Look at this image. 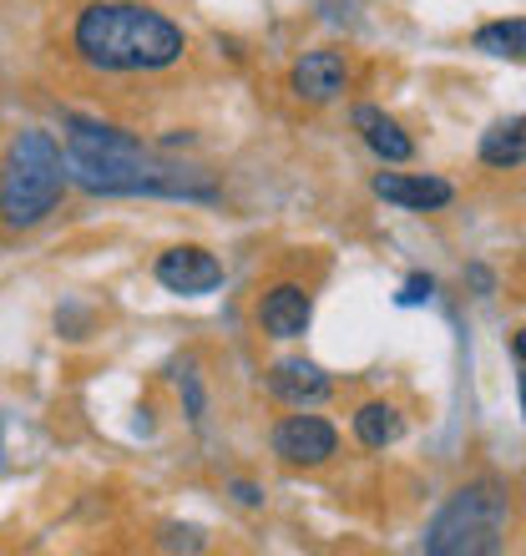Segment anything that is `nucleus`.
Instances as JSON below:
<instances>
[{"label":"nucleus","instance_id":"obj_10","mask_svg":"<svg viewBox=\"0 0 526 556\" xmlns=\"http://www.w3.org/2000/svg\"><path fill=\"white\" fill-rule=\"evenodd\" d=\"M370 188H375V198L405 207V213H436V207L455 203L451 182L446 177H425V173H380Z\"/></svg>","mask_w":526,"mask_h":556},{"label":"nucleus","instance_id":"obj_5","mask_svg":"<svg viewBox=\"0 0 526 556\" xmlns=\"http://www.w3.org/2000/svg\"><path fill=\"white\" fill-rule=\"evenodd\" d=\"M268 445H274V455L284 460V466H324V460H335L339 455V430L324 415H284V420L274 425V435H268Z\"/></svg>","mask_w":526,"mask_h":556},{"label":"nucleus","instance_id":"obj_2","mask_svg":"<svg viewBox=\"0 0 526 556\" xmlns=\"http://www.w3.org/2000/svg\"><path fill=\"white\" fill-rule=\"evenodd\" d=\"M72 51L87 72L102 76H152L183 61L188 36L173 15L142 0H91L72 21Z\"/></svg>","mask_w":526,"mask_h":556},{"label":"nucleus","instance_id":"obj_4","mask_svg":"<svg viewBox=\"0 0 526 556\" xmlns=\"http://www.w3.org/2000/svg\"><path fill=\"white\" fill-rule=\"evenodd\" d=\"M512 527V496L491 481L461 485L446 506L436 511L425 531V552L430 556H491L506 542Z\"/></svg>","mask_w":526,"mask_h":556},{"label":"nucleus","instance_id":"obj_11","mask_svg":"<svg viewBox=\"0 0 526 556\" xmlns=\"http://www.w3.org/2000/svg\"><path fill=\"white\" fill-rule=\"evenodd\" d=\"M354 132L365 137V147L380 162H410L415 157V137H410L390 112H380V106H370V102L354 106Z\"/></svg>","mask_w":526,"mask_h":556},{"label":"nucleus","instance_id":"obj_1","mask_svg":"<svg viewBox=\"0 0 526 556\" xmlns=\"http://www.w3.org/2000/svg\"><path fill=\"white\" fill-rule=\"evenodd\" d=\"M66 182L102 198H192V203H213L218 188L192 167L158 162L142 142L122 127L91 117H66Z\"/></svg>","mask_w":526,"mask_h":556},{"label":"nucleus","instance_id":"obj_6","mask_svg":"<svg viewBox=\"0 0 526 556\" xmlns=\"http://www.w3.org/2000/svg\"><path fill=\"white\" fill-rule=\"evenodd\" d=\"M152 278H158L167 293H183V299H203L223 283V264L198 243H177V249L158 253L152 264Z\"/></svg>","mask_w":526,"mask_h":556},{"label":"nucleus","instance_id":"obj_12","mask_svg":"<svg viewBox=\"0 0 526 556\" xmlns=\"http://www.w3.org/2000/svg\"><path fill=\"white\" fill-rule=\"evenodd\" d=\"M405 435V415L385 405V400H365L360 410H354V440L365 445V451H385L394 440Z\"/></svg>","mask_w":526,"mask_h":556},{"label":"nucleus","instance_id":"obj_9","mask_svg":"<svg viewBox=\"0 0 526 556\" xmlns=\"http://www.w3.org/2000/svg\"><path fill=\"white\" fill-rule=\"evenodd\" d=\"M314 324V299L304 283H274L259 293V329L268 339H304Z\"/></svg>","mask_w":526,"mask_h":556},{"label":"nucleus","instance_id":"obj_16","mask_svg":"<svg viewBox=\"0 0 526 556\" xmlns=\"http://www.w3.org/2000/svg\"><path fill=\"white\" fill-rule=\"evenodd\" d=\"M162 546H188V552H203V531H198V527L167 531V536H162Z\"/></svg>","mask_w":526,"mask_h":556},{"label":"nucleus","instance_id":"obj_7","mask_svg":"<svg viewBox=\"0 0 526 556\" xmlns=\"http://www.w3.org/2000/svg\"><path fill=\"white\" fill-rule=\"evenodd\" d=\"M345 87H350V61L339 56V51H329V46L304 51V56L289 66V91L309 106L335 102V97H345Z\"/></svg>","mask_w":526,"mask_h":556},{"label":"nucleus","instance_id":"obj_3","mask_svg":"<svg viewBox=\"0 0 526 556\" xmlns=\"http://www.w3.org/2000/svg\"><path fill=\"white\" fill-rule=\"evenodd\" d=\"M66 198V162L51 132H21L0 167V223L26 233L46 223Z\"/></svg>","mask_w":526,"mask_h":556},{"label":"nucleus","instance_id":"obj_13","mask_svg":"<svg viewBox=\"0 0 526 556\" xmlns=\"http://www.w3.org/2000/svg\"><path fill=\"white\" fill-rule=\"evenodd\" d=\"M481 162L486 167H501V173H516L526 162V122H497L491 132H481Z\"/></svg>","mask_w":526,"mask_h":556},{"label":"nucleus","instance_id":"obj_17","mask_svg":"<svg viewBox=\"0 0 526 556\" xmlns=\"http://www.w3.org/2000/svg\"><path fill=\"white\" fill-rule=\"evenodd\" d=\"M228 491H234V501H238V506H249V511H253V506H263V491L253 481H228Z\"/></svg>","mask_w":526,"mask_h":556},{"label":"nucleus","instance_id":"obj_15","mask_svg":"<svg viewBox=\"0 0 526 556\" xmlns=\"http://www.w3.org/2000/svg\"><path fill=\"white\" fill-rule=\"evenodd\" d=\"M430 293H436V278H430V274H410L405 283H400V293H394V304H400V308L430 304Z\"/></svg>","mask_w":526,"mask_h":556},{"label":"nucleus","instance_id":"obj_8","mask_svg":"<svg viewBox=\"0 0 526 556\" xmlns=\"http://www.w3.org/2000/svg\"><path fill=\"white\" fill-rule=\"evenodd\" d=\"M263 390H268L278 405H289V410H309V405H324V400L335 395V380H329L314 359H278V365L263 375Z\"/></svg>","mask_w":526,"mask_h":556},{"label":"nucleus","instance_id":"obj_14","mask_svg":"<svg viewBox=\"0 0 526 556\" xmlns=\"http://www.w3.org/2000/svg\"><path fill=\"white\" fill-rule=\"evenodd\" d=\"M476 51L486 56H501V61H522L526 56V21L522 15H506V21H486L476 36H471Z\"/></svg>","mask_w":526,"mask_h":556},{"label":"nucleus","instance_id":"obj_18","mask_svg":"<svg viewBox=\"0 0 526 556\" xmlns=\"http://www.w3.org/2000/svg\"><path fill=\"white\" fill-rule=\"evenodd\" d=\"M466 274H471V283H476L481 293H497V278H491V268H486V264H471Z\"/></svg>","mask_w":526,"mask_h":556}]
</instances>
